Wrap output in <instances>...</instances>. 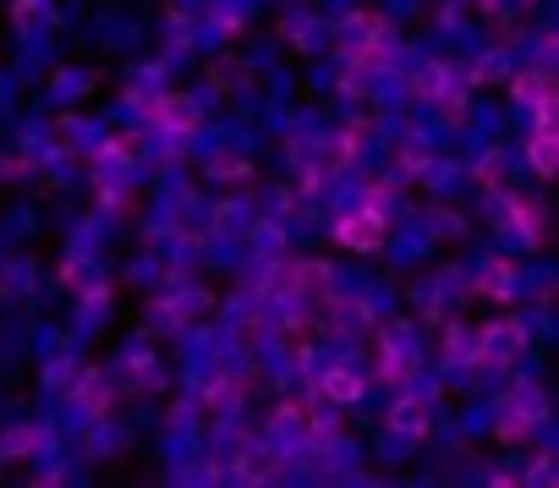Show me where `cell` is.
<instances>
[{"instance_id":"cell-7","label":"cell","mask_w":559,"mask_h":488,"mask_svg":"<svg viewBox=\"0 0 559 488\" xmlns=\"http://www.w3.org/2000/svg\"><path fill=\"white\" fill-rule=\"evenodd\" d=\"M439 88H444V67H433L428 78H417V94H428V99H433Z\"/></svg>"},{"instance_id":"cell-2","label":"cell","mask_w":559,"mask_h":488,"mask_svg":"<svg viewBox=\"0 0 559 488\" xmlns=\"http://www.w3.org/2000/svg\"><path fill=\"white\" fill-rule=\"evenodd\" d=\"M526 159H532V170H537V176H554V165H559L554 121H537V132H532V143H526Z\"/></svg>"},{"instance_id":"cell-5","label":"cell","mask_w":559,"mask_h":488,"mask_svg":"<svg viewBox=\"0 0 559 488\" xmlns=\"http://www.w3.org/2000/svg\"><path fill=\"white\" fill-rule=\"evenodd\" d=\"M390 422L401 428V433H423L428 428V401H417V395H406L395 412H390Z\"/></svg>"},{"instance_id":"cell-1","label":"cell","mask_w":559,"mask_h":488,"mask_svg":"<svg viewBox=\"0 0 559 488\" xmlns=\"http://www.w3.org/2000/svg\"><path fill=\"white\" fill-rule=\"evenodd\" d=\"M335 236H341V248L373 253L379 241H384V209H379V203H362V209L341 214V219H335Z\"/></svg>"},{"instance_id":"cell-6","label":"cell","mask_w":559,"mask_h":488,"mask_svg":"<svg viewBox=\"0 0 559 488\" xmlns=\"http://www.w3.org/2000/svg\"><path fill=\"white\" fill-rule=\"evenodd\" d=\"M39 450V433L34 428H12L7 439H0V461H17V455H34Z\"/></svg>"},{"instance_id":"cell-8","label":"cell","mask_w":559,"mask_h":488,"mask_svg":"<svg viewBox=\"0 0 559 488\" xmlns=\"http://www.w3.org/2000/svg\"><path fill=\"white\" fill-rule=\"evenodd\" d=\"M406 170H423V143H417V138L406 143Z\"/></svg>"},{"instance_id":"cell-3","label":"cell","mask_w":559,"mask_h":488,"mask_svg":"<svg viewBox=\"0 0 559 488\" xmlns=\"http://www.w3.org/2000/svg\"><path fill=\"white\" fill-rule=\"evenodd\" d=\"M159 127H170V132H192V127H198V99H187V94L159 99Z\"/></svg>"},{"instance_id":"cell-4","label":"cell","mask_w":559,"mask_h":488,"mask_svg":"<svg viewBox=\"0 0 559 488\" xmlns=\"http://www.w3.org/2000/svg\"><path fill=\"white\" fill-rule=\"evenodd\" d=\"M324 395L341 401V406H352V401L362 395V373H352V368H330V373H324Z\"/></svg>"}]
</instances>
